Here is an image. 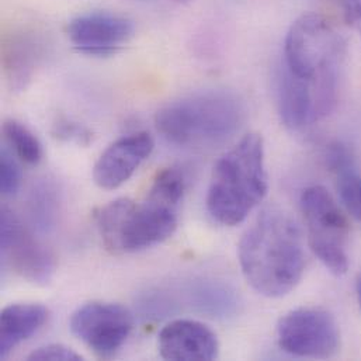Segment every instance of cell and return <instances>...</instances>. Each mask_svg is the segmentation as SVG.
Returning <instances> with one entry per match:
<instances>
[{
    "mask_svg": "<svg viewBox=\"0 0 361 361\" xmlns=\"http://www.w3.org/2000/svg\"><path fill=\"white\" fill-rule=\"evenodd\" d=\"M336 175V187L348 212L361 222V176L355 161H349L332 171Z\"/></svg>",
    "mask_w": 361,
    "mask_h": 361,
    "instance_id": "obj_19",
    "label": "cell"
},
{
    "mask_svg": "<svg viewBox=\"0 0 361 361\" xmlns=\"http://www.w3.org/2000/svg\"><path fill=\"white\" fill-rule=\"evenodd\" d=\"M155 141L148 133H135L113 142L97 159L93 168V180L104 190L123 185L151 157Z\"/></svg>",
    "mask_w": 361,
    "mask_h": 361,
    "instance_id": "obj_12",
    "label": "cell"
},
{
    "mask_svg": "<svg viewBox=\"0 0 361 361\" xmlns=\"http://www.w3.org/2000/svg\"><path fill=\"white\" fill-rule=\"evenodd\" d=\"M158 348L162 359L173 361H209L218 357L216 335L192 319L169 322L159 334Z\"/></svg>",
    "mask_w": 361,
    "mask_h": 361,
    "instance_id": "obj_13",
    "label": "cell"
},
{
    "mask_svg": "<svg viewBox=\"0 0 361 361\" xmlns=\"http://www.w3.org/2000/svg\"><path fill=\"white\" fill-rule=\"evenodd\" d=\"M360 30H361V27H360Z\"/></svg>",
    "mask_w": 361,
    "mask_h": 361,
    "instance_id": "obj_26",
    "label": "cell"
},
{
    "mask_svg": "<svg viewBox=\"0 0 361 361\" xmlns=\"http://www.w3.org/2000/svg\"><path fill=\"white\" fill-rule=\"evenodd\" d=\"M345 52L346 44L328 18L302 14L287 32L283 66L307 80L341 76Z\"/></svg>",
    "mask_w": 361,
    "mask_h": 361,
    "instance_id": "obj_5",
    "label": "cell"
},
{
    "mask_svg": "<svg viewBox=\"0 0 361 361\" xmlns=\"http://www.w3.org/2000/svg\"><path fill=\"white\" fill-rule=\"evenodd\" d=\"M42 45L30 35H20L6 44L3 68L11 89L23 90L31 82L42 61Z\"/></svg>",
    "mask_w": 361,
    "mask_h": 361,
    "instance_id": "obj_16",
    "label": "cell"
},
{
    "mask_svg": "<svg viewBox=\"0 0 361 361\" xmlns=\"http://www.w3.org/2000/svg\"><path fill=\"white\" fill-rule=\"evenodd\" d=\"M31 361H79L83 360L80 355L73 352L71 348L52 343L42 348H38L27 357Z\"/></svg>",
    "mask_w": 361,
    "mask_h": 361,
    "instance_id": "obj_22",
    "label": "cell"
},
{
    "mask_svg": "<svg viewBox=\"0 0 361 361\" xmlns=\"http://www.w3.org/2000/svg\"><path fill=\"white\" fill-rule=\"evenodd\" d=\"M48 310L41 304H11L0 314V359H6L18 345L35 335L48 319Z\"/></svg>",
    "mask_w": 361,
    "mask_h": 361,
    "instance_id": "obj_14",
    "label": "cell"
},
{
    "mask_svg": "<svg viewBox=\"0 0 361 361\" xmlns=\"http://www.w3.org/2000/svg\"><path fill=\"white\" fill-rule=\"evenodd\" d=\"M356 291H357V298H359V304H360L361 308V276H359L357 283H356Z\"/></svg>",
    "mask_w": 361,
    "mask_h": 361,
    "instance_id": "obj_24",
    "label": "cell"
},
{
    "mask_svg": "<svg viewBox=\"0 0 361 361\" xmlns=\"http://www.w3.org/2000/svg\"><path fill=\"white\" fill-rule=\"evenodd\" d=\"M183 298L185 305L211 318H229L239 308V297L236 291L225 281L216 279H198L191 281Z\"/></svg>",
    "mask_w": 361,
    "mask_h": 361,
    "instance_id": "obj_15",
    "label": "cell"
},
{
    "mask_svg": "<svg viewBox=\"0 0 361 361\" xmlns=\"http://www.w3.org/2000/svg\"><path fill=\"white\" fill-rule=\"evenodd\" d=\"M239 263L250 287L269 298L290 294L305 270L302 233L283 208H264L239 242Z\"/></svg>",
    "mask_w": 361,
    "mask_h": 361,
    "instance_id": "obj_2",
    "label": "cell"
},
{
    "mask_svg": "<svg viewBox=\"0 0 361 361\" xmlns=\"http://www.w3.org/2000/svg\"><path fill=\"white\" fill-rule=\"evenodd\" d=\"M1 257L20 277L47 284L55 273L52 252L7 207L1 208Z\"/></svg>",
    "mask_w": 361,
    "mask_h": 361,
    "instance_id": "obj_10",
    "label": "cell"
},
{
    "mask_svg": "<svg viewBox=\"0 0 361 361\" xmlns=\"http://www.w3.org/2000/svg\"><path fill=\"white\" fill-rule=\"evenodd\" d=\"M246 118L243 102L229 90H204L164 106L155 126L171 144L211 149L231 141Z\"/></svg>",
    "mask_w": 361,
    "mask_h": 361,
    "instance_id": "obj_3",
    "label": "cell"
},
{
    "mask_svg": "<svg viewBox=\"0 0 361 361\" xmlns=\"http://www.w3.org/2000/svg\"><path fill=\"white\" fill-rule=\"evenodd\" d=\"M339 80H307L283 66L279 76V113L284 126L298 131L329 116L336 103Z\"/></svg>",
    "mask_w": 361,
    "mask_h": 361,
    "instance_id": "obj_7",
    "label": "cell"
},
{
    "mask_svg": "<svg viewBox=\"0 0 361 361\" xmlns=\"http://www.w3.org/2000/svg\"><path fill=\"white\" fill-rule=\"evenodd\" d=\"M59 188L51 179L38 180L28 195V214L31 224L41 233L51 232L59 216Z\"/></svg>",
    "mask_w": 361,
    "mask_h": 361,
    "instance_id": "obj_17",
    "label": "cell"
},
{
    "mask_svg": "<svg viewBox=\"0 0 361 361\" xmlns=\"http://www.w3.org/2000/svg\"><path fill=\"white\" fill-rule=\"evenodd\" d=\"M184 190L183 173L168 168L157 175L140 202L117 198L102 207L96 224L106 249L116 255L135 253L169 239L179 224Z\"/></svg>",
    "mask_w": 361,
    "mask_h": 361,
    "instance_id": "obj_1",
    "label": "cell"
},
{
    "mask_svg": "<svg viewBox=\"0 0 361 361\" xmlns=\"http://www.w3.org/2000/svg\"><path fill=\"white\" fill-rule=\"evenodd\" d=\"M343 21L350 27H361V0H334Z\"/></svg>",
    "mask_w": 361,
    "mask_h": 361,
    "instance_id": "obj_23",
    "label": "cell"
},
{
    "mask_svg": "<svg viewBox=\"0 0 361 361\" xmlns=\"http://www.w3.org/2000/svg\"><path fill=\"white\" fill-rule=\"evenodd\" d=\"M21 185V172L14 159V154L6 148L1 151V166H0V188L6 197L16 195Z\"/></svg>",
    "mask_w": 361,
    "mask_h": 361,
    "instance_id": "obj_21",
    "label": "cell"
},
{
    "mask_svg": "<svg viewBox=\"0 0 361 361\" xmlns=\"http://www.w3.org/2000/svg\"><path fill=\"white\" fill-rule=\"evenodd\" d=\"M300 207L312 252L332 274H345L349 269L350 226L338 202L325 187L311 185L302 191Z\"/></svg>",
    "mask_w": 361,
    "mask_h": 361,
    "instance_id": "obj_6",
    "label": "cell"
},
{
    "mask_svg": "<svg viewBox=\"0 0 361 361\" xmlns=\"http://www.w3.org/2000/svg\"><path fill=\"white\" fill-rule=\"evenodd\" d=\"M175 1H179V3H187V1H190V0H175Z\"/></svg>",
    "mask_w": 361,
    "mask_h": 361,
    "instance_id": "obj_25",
    "label": "cell"
},
{
    "mask_svg": "<svg viewBox=\"0 0 361 361\" xmlns=\"http://www.w3.org/2000/svg\"><path fill=\"white\" fill-rule=\"evenodd\" d=\"M277 341L281 350L295 357L328 359L341 345L335 318L321 308H298L280 319Z\"/></svg>",
    "mask_w": 361,
    "mask_h": 361,
    "instance_id": "obj_8",
    "label": "cell"
},
{
    "mask_svg": "<svg viewBox=\"0 0 361 361\" xmlns=\"http://www.w3.org/2000/svg\"><path fill=\"white\" fill-rule=\"evenodd\" d=\"M75 49L89 56H111L134 35L130 18L111 13H89L78 16L66 27Z\"/></svg>",
    "mask_w": 361,
    "mask_h": 361,
    "instance_id": "obj_11",
    "label": "cell"
},
{
    "mask_svg": "<svg viewBox=\"0 0 361 361\" xmlns=\"http://www.w3.org/2000/svg\"><path fill=\"white\" fill-rule=\"evenodd\" d=\"M69 328L93 353L111 357L130 338L134 317L120 304L89 302L72 314Z\"/></svg>",
    "mask_w": 361,
    "mask_h": 361,
    "instance_id": "obj_9",
    "label": "cell"
},
{
    "mask_svg": "<svg viewBox=\"0 0 361 361\" xmlns=\"http://www.w3.org/2000/svg\"><path fill=\"white\" fill-rule=\"evenodd\" d=\"M52 135L63 142H72L80 147H86L93 141V133L76 121L68 118H59L52 128Z\"/></svg>",
    "mask_w": 361,
    "mask_h": 361,
    "instance_id": "obj_20",
    "label": "cell"
},
{
    "mask_svg": "<svg viewBox=\"0 0 361 361\" xmlns=\"http://www.w3.org/2000/svg\"><path fill=\"white\" fill-rule=\"evenodd\" d=\"M3 137L20 161L32 166L42 161V145L24 124L16 120H6L3 123Z\"/></svg>",
    "mask_w": 361,
    "mask_h": 361,
    "instance_id": "obj_18",
    "label": "cell"
},
{
    "mask_svg": "<svg viewBox=\"0 0 361 361\" xmlns=\"http://www.w3.org/2000/svg\"><path fill=\"white\" fill-rule=\"evenodd\" d=\"M267 188L264 142L262 135L252 133L216 162L207 192V209L218 224L235 226L263 201Z\"/></svg>",
    "mask_w": 361,
    "mask_h": 361,
    "instance_id": "obj_4",
    "label": "cell"
}]
</instances>
